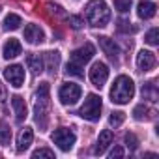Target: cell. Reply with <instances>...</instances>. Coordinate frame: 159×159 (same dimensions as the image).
I'll use <instances>...</instances> for the list:
<instances>
[{
    "instance_id": "6da1fadb",
    "label": "cell",
    "mask_w": 159,
    "mask_h": 159,
    "mask_svg": "<svg viewBox=\"0 0 159 159\" xmlns=\"http://www.w3.org/2000/svg\"><path fill=\"white\" fill-rule=\"evenodd\" d=\"M84 15L88 25H92L94 28H103L111 21V10L103 0H88Z\"/></svg>"
},
{
    "instance_id": "7a4b0ae2",
    "label": "cell",
    "mask_w": 159,
    "mask_h": 159,
    "mask_svg": "<svg viewBox=\"0 0 159 159\" xmlns=\"http://www.w3.org/2000/svg\"><path fill=\"white\" fill-rule=\"evenodd\" d=\"M133 96H135V83L127 75L116 77V81L111 88V101L116 105H125L133 99Z\"/></svg>"
},
{
    "instance_id": "3957f363",
    "label": "cell",
    "mask_w": 159,
    "mask_h": 159,
    "mask_svg": "<svg viewBox=\"0 0 159 159\" xmlns=\"http://www.w3.org/2000/svg\"><path fill=\"white\" fill-rule=\"evenodd\" d=\"M49 83H41L36 90V103H34V114H36V122L39 124V127L47 125V116H49Z\"/></svg>"
},
{
    "instance_id": "277c9868",
    "label": "cell",
    "mask_w": 159,
    "mask_h": 159,
    "mask_svg": "<svg viewBox=\"0 0 159 159\" xmlns=\"http://www.w3.org/2000/svg\"><path fill=\"white\" fill-rule=\"evenodd\" d=\"M101 109H103L101 98L98 94H88V98L84 99V105L79 109V116L90 122H98L101 118Z\"/></svg>"
},
{
    "instance_id": "5b68a950",
    "label": "cell",
    "mask_w": 159,
    "mask_h": 159,
    "mask_svg": "<svg viewBox=\"0 0 159 159\" xmlns=\"http://www.w3.org/2000/svg\"><path fill=\"white\" fill-rule=\"evenodd\" d=\"M81 86L75 84V83H64L58 90V98L62 101V105H75L79 99H81Z\"/></svg>"
},
{
    "instance_id": "8992f818",
    "label": "cell",
    "mask_w": 159,
    "mask_h": 159,
    "mask_svg": "<svg viewBox=\"0 0 159 159\" xmlns=\"http://www.w3.org/2000/svg\"><path fill=\"white\" fill-rule=\"evenodd\" d=\"M51 139L62 152H69L75 144V133L67 127H58L56 131H52Z\"/></svg>"
},
{
    "instance_id": "52a82bcc",
    "label": "cell",
    "mask_w": 159,
    "mask_h": 159,
    "mask_svg": "<svg viewBox=\"0 0 159 159\" xmlns=\"http://www.w3.org/2000/svg\"><path fill=\"white\" fill-rule=\"evenodd\" d=\"M107 79H109V67H107V64L96 62L92 66V69H90V81H92V84L98 86V88H101L107 83Z\"/></svg>"
},
{
    "instance_id": "ba28073f",
    "label": "cell",
    "mask_w": 159,
    "mask_h": 159,
    "mask_svg": "<svg viewBox=\"0 0 159 159\" xmlns=\"http://www.w3.org/2000/svg\"><path fill=\"white\" fill-rule=\"evenodd\" d=\"M4 77H6V81H8L11 86L19 88V86H23V83H25V69H23V66H19V64L8 66V67L4 69Z\"/></svg>"
},
{
    "instance_id": "9c48e42d",
    "label": "cell",
    "mask_w": 159,
    "mask_h": 159,
    "mask_svg": "<svg viewBox=\"0 0 159 159\" xmlns=\"http://www.w3.org/2000/svg\"><path fill=\"white\" fill-rule=\"evenodd\" d=\"M94 54H96L94 45H92V43H84L81 49H75V51L71 52V62H75V64H79V66H84L86 62L92 60Z\"/></svg>"
},
{
    "instance_id": "30bf717a",
    "label": "cell",
    "mask_w": 159,
    "mask_h": 159,
    "mask_svg": "<svg viewBox=\"0 0 159 159\" xmlns=\"http://www.w3.org/2000/svg\"><path fill=\"white\" fill-rule=\"evenodd\" d=\"M137 66L140 71H152L155 67V54L152 51H140L137 54Z\"/></svg>"
},
{
    "instance_id": "8fae6325",
    "label": "cell",
    "mask_w": 159,
    "mask_h": 159,
    "mask_svg": "<svg viewBox=\"0 0 159 159\" xmlns=\"http://www.w3.org/2000/svg\"><path fill=\"white\" fill-rule=\"evenodd\" d=\"M25 39L28 43H32V45H38V43H41L45 39V32L38 25H28L25 28Z\"/></svg>"
},
{
    "instance_id": "7c38bea8",
    "label": "cell",
    "mask_w": 159,
    "mask_h": 159,
    "mask_svg": "<svg viewBox=\"0 0 159 159\" xmlns=\"http://www.w3.org/2000/svg\"><path fill=\"white\" fill-rule=\"evenodd\" d=\"M99 47L103 49V52L111 58V60H118V54H120V49H118V45L114 43V39H111V38H99Z\"/></svg>"
},
{
    "instance_id": "4fadbf2b",
    "label": "cell",
    "mask_w": 159,
    "mask_h": 159,
    "mask_svg": "<svg viewBox=\"0 0 159 159\" xmlns=\"http://www.w3.org/2000/svg\"><path fill=\"white\" fill-rule=\"evenodd\" d=\"M21 52H23V45L19 43V39H13V38H10V39L6 41V45H4L2 56H4L6 60H10V58H15V56H19Z\"/></svg>"
},
{
    "instance_id": "5bb4252c",
    "label": "cell",
    "mask_w": 159,
    "mask_h": 159,
    "mask_svg": "<svg viewBox=\"0 0 159 159\" xmlns=\"http://www.w3.org/2000/svg\"><path fill=\"white\" fill-rule=\"evenodd\" d=\"M111 144H112V131H111V129L101 131V133H99V139H98V144H96V148H94V153H96V155L105 153V150H107Z\"/></svg>"
},
{
    "instance_id": "9a60e30c",
    "label": "cell",
    "mask_w": 159,
    "mask_h": 159,
    "mask_svg": "<svg viewBox=\"0 0 159 159\" xmlns=\"http://www.w3.org/2000/svg\"><path fill=\"white\" fill-rule=\"evenodd\" d=\"M11 107H13V111H15V118H17V122H25L26 116H28L25 99H23L21 96H13V98H11Z\"/></svg>"
},
{
    "instance_id": "2e32d148",
    "label": "cell",
    "mask_w": 159,
    "mask_h": 159,
    "mask_svg": "<svg viewBox=\"0 0 159 159\" xmlns=\"http://www.w3.org/2000/svg\"><path fill=\"white\" fill-rule=\"evenodd\" d=\"M32 140H34V131H32L30 127H25V129L19 133V137H17V152L28 150L30 144H32Z\"/></svg>"
},
{
    "instance_id": "e0dca14e",
    "label": "cell",
    "mask_w": 159,
    "mask_h": 159,
    "mask_svg": "<svg viewBox=\"0 0 159 159\" xmlns=\"http://www.w3.org/2000/svg\"><path fill=\"white\" fill-rule=\"evenodd\" d=\"M26 66H28V69H30L34 75L43 73V69H45L43 56H39V54H28V56H26Z\"/></svg>"
},
{
    "instance_id": "ac0fdd59",
    "label": "cell",
    "mask_w": 159,
    "mask_h": 159,
    "mask_svg": "<svg viewBox=\"0 0 159 159\" xmlns=\"http://www.w3.org/2000/svg\"><path fill=\"white\" fill-rule=\"evenodd\" d=\"M43 62H45V67H47L51 73H56V69H58V66H60V52H58V51H49V52H45Z\"/></svg>"
},
{
    "instance_id": "d6986e66",
    "label": "cell",
    "mask_w": 159,
    "mask_h": 159,
    "mask_svg": "<svg viewBox=\"0 0 159 159\" xmlns=\"http://www.w3.org/2000/svg\"><path fill=\"white\" fill-rule=\"evenodd\" d=\"M155 4L153 2H139V6H137V15L140 17V19H152L153 15H155Z\"/></svg>"
},
{
    "instance_id": "ffe728a7",
    "label": "cell",
    "mask_w": 159,
    "mask_h": 159,
    "mask_svg": "<svg viewBox=\"0 0 159 159\" xmlns=\"http://www.w3.org/2000/svg\"><path fill=\"white\" fill-rule=\"evenodd\" d=\"M21 25H23V21H21V17L15 15V13H10V15L4 19V28H6V30H17Z\"/></svg>"
},
{
    "instance_id": "44dd1931",
    "label": "cell",
    "mask_w": 159,
    "mask_h": 159,
    "mask_svg": "<svg viewBox=\"0 0 159 159\" xmlns=\"http://www.w3.org/2000/svg\"><path fill=\"white\" fill-rule=\"evenodd\" d=\"M142 98L144 99H150V101H155L157 99V88H155V83H148L142 86Z\"/></svg>"
},
{
    "instance_id": "7402d4cb",
    "label": "cell",
    "mask_w": 159,
    "mask_h": 159,
    "mask_svg": "<svg viewBox=\"0 0 159 159\" xmlns=\"http://www.w3.org/2000/svg\"><path fill=\"white\" fill-rule=\"evenodd\" d=\"M10 140H11V129H10V125L4 124V122H0V144L8 146Z\"/></svg>"
},
{
    "instance_id": "603a6c76",
    "label": "cell",
    "mask_w": 159,
    "mask_h": 159,
    "mask_svg": "<svg viewBox=\"0 0 159 159\" xmlns=\"http://www.w3.org/2000/svg\"><path fill=\"white\" fill-rule=\"evenodd\" d=\"M150 109L142 103V105H137L135 107V111H133V116H135V120H148L150 118Z\"/></svg>"
},
{
    "instance_id": "cb8c5ba5",
    "label": "cell",
    "mask_w": 159,
    "mask_h": 159,
    "mask_svg": "<svg viewBox=\"0 0 159 159\" xmlns=\"http://www.w3.org/2000/svg\"><path fill=\"white\" fill-rule=\"evenodd\" d=\"M81 67H83V66H79V64H75V62H67V66H66V73H67V75H75V77H83L84 73H83Z\"/></svg>"
},
{
    "instance_id": "d4e9b609",
    "label": "cell",
    "mask_w": 159,
    "mask_h": 159,
    "mask_svg": "<svg viewBox=\"0 0 159 159\" xmlns=\"http://www.w3.org/2000/svg\"><path fill=\"white\" fill-rule=\"evenodd\" d=\"M124 120H125V114H124V112H120V111H116V112H112V114L109 116V124H111L112 127L122 125V124H124Z\"/></svg>"
},
{
    "instance_id": "484cf974",
    "label": "cell",
    "mask_w": 159,
    "mask_h": 159,
    "mask_svg": "<svg viewBox=\"0 0 159 159\" xmlns=\"http://www.w3.org/2000/svg\"><path fill=\"white\" fill-rule=\"evenodd\" d=\"M67 23H69V26H71V28L79 30V28H83L84 19H83V17H79V15H69V17H67Z\"/></svg>"
},
{
    "instance_id": "4316f807",
    "label": "cell",
    "mask_w": 159,
    "mask_h": 159,
    "mask_svg": "<svg viewBox=\"0 0 159 159\" xmlns=\"http://www.w3.org/2000/svg\"><path fill=\"white\" fill-rule=\"evenodd\" d=\"M144 39H146L148 45H157V43H159V30H157V28H152V30L146 34Z\"/></svg>"
},
{
    "instance_id": "83f0119b",
    "label": "cell",
    "mask_w": 159,
    "mask_h": 159,
    "mask_svg": "<svg viewBox=\"0 0 159 159\" xmlns=\"http://www.w3.org/2000/svg\"><path fill=\"white\" fill-rule=\"evenodd\" d=\"M114 8H116L120 13H125V11H129V8H131V0H114Z\"/></svg>"
},
{
    "instance_id": "f1b7e54d",
    "label": "cell",
    "mask_w": 159,
    "mask_h": 159,
    "mask_svg": "<svg viewBox=\"0 0 159 159\" xmlns=\"http://www.w3.org/2000/svg\"><path fill=\"white\" fill-rule=\"evenodd\" d=\"M32 157H34V159H38V157H49V159H52V157H54V152L49 150V148H39V150H36V152L32 153Z\"/></svg>"
},
{
    "instance_id": "f546056e",
    "label": "cell",
    "mask_w": 159,
    "mask_h": 159,
    "mask_svg": "<svg viewBox=\"0 0 159 159\" xmlns=\"http://www.w3.org/2000/svg\"><path fill=\"white\" fill-rule=\"evenodd\" d=\"M125 144H127L131 150H135V148L139 146V140H137V137H135L133 133H127V135H125Z\"/></svg>"
},
{
    "instance_id": "4dcf8cb0",
    "label": "cell",
    "mask_w": 159,
    "mask_h": 159,
    "mask_svg": "<svg viewBox=\"0 0 159 159\" xmlns=\"http://www.w3.org/2000/svg\"><path fill=\"white\" fill-rule=\"evenodd\" d=\"M47 10H49L51 13H54V15H62V8H60V6H56V4H52V2H49V4H47Z\"/></svg>"
},
{
    "instance_id": "1f68e13d",
    "label": "cell",
    "mask_w": 159,
    "mask_h": 159,
    "mask_svg": "<svg viewBox=\"0 0 159 159\" xmlns=\"http://www.w3.org/2000/svg\"><path fill=\"white\" fill-rule=\"evenodd\" d=\"M122 155H124V148H122V146H116V148L109 153L111 159H114V157H122Z\"/></svg>"
},
{
    "instance_id": "d6a6232c",
    "label": "cell",
    "mask_w": 159,
    "mask_h": 159,
    "mask_svg": "<svg viewBox=\"0 0 159 159\" xmlns=\"http://www.w3.org/2000/svg\"><path fill=\"white\" fill-rule=\"evenodd\" d=\"M127 25H129L127 21H120V30H124V32H127V30H131V32H135V30H137L135 26H127Z\"/></svg>"
},
{
    "instance_id": "836d02e7",
    "label": "cell",
    "mask_w": 159,
    "mask_h": 159,
    "mask_svg": "<svg viewBox=\"0 0 159 159\" xmlns=\"http://www.w3.org/2000/svg\"><path fill=\"white\" fill-rule=\"evenodd\" d=\"M6 99V90H4V86L0 84V101H4Z\"/></svg>"
}]
</instances>
